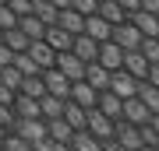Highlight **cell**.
<instances>
[{
  "instance_id": "681fc988",
  "label": "cell",
  "mask_w": 159,
  "mask_h": 151,
  "mask_svg": "<svg viewBox=\"0 0 159 151\" xmlns=\"http://www.w3.org/2000/svg\"><path fill=\"white\" fill-rule=\"evenodd\" d=\"M0 42H4V28H0Z\"/></svg>"
},
{
  "instance_id": "c3c4849f",
  "label": "cell",
  "mask_w": 159,
  "mask_h": 151,
  "mask_svg": "<svg viewBox=\"0 0 159 151\" xmlns=\"http://www.w3.org/2000/svg\"><path fill=\"white\" fill-rule=\"evenodd\" d=\"M7 134H11V130H7V127H0V144H4V137H7Z\"/></svg>"
},
{
  "instance_id": "30bf717a",
  "label": "cell",
  "mask_w": 159,
  "mask_h": 151,
  "mask_svg": "<svg viewBox=\"0 0 159 151\" xmlns=\"http://www.w3.org/2000/svg\"><path fill=\"white\" fill-rule=\"evenodd\" d=\"M96 63H102L106 70H120V67H124V49H120L113 39L99 42V60H96Z\"/></svg>"
},
{
  "instance_id": "d6986e66",
  "label": "cell",
  "mask_w": 159,
  "mask_h": 151,
  "mask_svg": "<svg viewBox=\"0 0 159 151\" xmlns=\"http://www.w3.org/2000/svg\"><path fill=\"white\" fill-rule=\"evenodd\" d=\"M85 35H92V39H96V42H106L110 35H113V25H110L106 18L92 14V18H85Z\"/></svg>"
},
{
  "instance_id": "3957f363",
  "label": "cell",
  "mask_w": 159,
  "mask_h": 151,
  "mask_svg": "<svg viewBox=\"0 0 159 151\" xmlns=\"http://www.w3.org/2000/svg\"><path fill=\"white\" fill-rule=\"evenodd\" d=\"M11 134L25 137L29 144H39V141H46V137H50V134H46V120H14Z\"/></svg>"
},
{
  "instance_id": "74e56055",
  "label": "cell",
  "mask_w": 159,
  "mask_h": 151,
  "mask_svg": "<svg viewBox=\"0 0 159 151\" xmlns=\"http://www.w3.org/2000/svg\"><path fill=\"white\" fill-rule=\"evenodd\" d=\"M14 120H18V116H14V109L0 102V127H7V130H11V127H14Z\"/></svg>"
},
{
  "instance_id": "4316f807",
  "label": "cell",
  "mask_w": 159,
  "mask_h": 151,
  "mask_svg": "<svg viewBox=\"0 0 159 151\" xmlns=\"http://www.w3.org/2000/svg\"><path fill=\"white\" fill-rule=\"evenodd\" d=\"M39 109H43V120H57V116H64V99L46 91V95L39 99Z\"/></svg>"
},
{
  "instance_id": "83f0119b",
  "label": "cell",
  "mask_w": 159,
  "mask_h": 151,
  "mask_svg": "<svg viewBox=\"0 0 159 151\" xmlns=\"http://www.w3.org/2000/svg\"><path fill=\"white\" fill-rule=\"evenodd\" d=\"M18 28H21V32L29 35L32 42H35V39H43V32H46V25H43L35 14H25V18H18Z\"/></svg>"
},
{
  "instance_id": "f35d334b",
  "label": "cell",
  "mask_w": 159,
  "mask_h": 151,
  "mask_svg": "<svg viewBox=\"0 0 159 151\" xmlns=\"http://www.w3.org/2000/svg\"><path fill=\"white\" fill-rule=\"evenodd\" d=\"M14 63V49H7L4 42H0V67H11Z\"/></svg>"
},
{
  "instance_id": "e575fe53",
  "label": "cell",
  "mask_w": 159,
  "mask_h": 151,
  "mask_svg": "<svg viewBox=\"0 0 159 151\" xmlns=\"http://www.w3.org/2000/svg\"><path fill=\"white\" fill-rule=\"evenodd\" d=\"M71 7H74V11H78V14L92 18V14L99 11V0H71Z\"/></svg>"
},
{
  "instance_id": "4fadbf2b",
  "label": "cell",
  "mask_w": 159,
  "mask_h": 151,
  "mask_svg": "<svg viewBox=\"0 0 159 151\" xmlns=\"http://www.w3.org/2000/svg\"><path fill=\"white\" fill-rule=\"evenodd\" d=\"M71 53L78 56L81 63H92V60H99V42L92 39V35H74V46H71Z\"/></svg>"
},
{
  "instance_id": "9c48e42d",
  "label": "cell",
  "mask_w": 159,
  "mask_h": 151,
  "mask_svg": "<svg viewBox=\"0 0 159 151\" xmlns=\"http://www.w3.org/2000/svg\"><path fill=\"white\" fill-rule=\"evenodd\" d=\"M43 42L50 46V49H57V53H67L71 46H74V35L67 32V28H60V25H50L43 32Z\"/></svg>"
},
{
  "instance_id": "ffe728a7",
  "label": "cell",
  "mask_w": 159,
  "mask_h": 151,
  "mask_svg": "<svg viewBox=\"0 0 159 151\" xmlns=\"http://www.w3.org/2000/svg\"><path fill=\"white\" fill-rule=\"evenodd\" d=\"M67 148H71V151H102V141L92 137L89 130H74L71 141H67Z\"/></svg>"
},
{
  "instance_id": "2e32d148",
  "label": "cell",
  "mask_w": 159,
  "mask_h": 151,
  "mask_svg": "<svg viewBox=\"0 0 159 151\" xmlns=\"http://www.w3.org/2000/svg\"><path fill=\"white\" fill-rule=\"evenodd\" d=\"M14 116L18 120H43V109H39V99H29V95H21L18 91V99H14Z\"/></svg>"
},
{
  "instance_id": "836d02e7",
  "label": "cell",
  "mask_w": 159,
  "mask_h": 151,
  "mask_svg": "<svg viewBox=\"0 0 159 151\" xmlns=\"http://www.w3.org/2000/svg\"><path fill=\"white\" fill-rule=\"evenodd\" d=\"M4 151H32V144L25 137H18V134H7L4 137Z\"/></svg>"
},
{
  "instance_id": "7c38bea8",
  "label": "cell",
  "mask_w": 159,
  "mask_h": 151,
  "mask_svg": "<svg viewBox=\"0 0 159 151\" xmlns=\"http://www.w3.org/2000/svg\"><path fill=\"white\" fill-rule=\"evenodd\" d=\"M148 67H152V63L145 60V53H142V49H124V67H120V70H127L131 78L145 81V74H148Z\"/></svg>"
},
{
  "instance_id": "f5cc1de1",
  "label": "cell",
  "mask_w": 159,
  "mask_h": 151,
  "mask_svg": "<svg viewBox=\"0 0 159 151\" xmlns=\"http://www.w3.org/2000/svg\"><path fill=\"white\" fill-rule=\"evenodd\" d=\"M0 70H4V67H0Z\"/></svg>"
},
{
  "instance_id": "9a60e30c",
  "label": "cell",
  "mask_w": 159,
  "mask_h": 151,
  "mask_svg": "<svg viewBox=\"0 0 159 151\" xmlns=\"http://www.w3.org/2000/svg\"><path fill=\"white\" fill-rule=\"evenodd\" d=\"M96 109L102 112V116H110V120H120L124 116V99H117L113 91H99V102H96Z\"/></svg>"
},
{
  "instance_id": "cb8c5ba5",
  "label": "cell",
  "mask_w": 159,
  "mask_h": 151,
  "mask_svg": "<svg viewBox=\"0 0 159 151\" xmlns=\"http://www.w3.org/2000/svg\"><path fill=\"white\" fill-rule=\"evenodd\" d=\"M99 18H106L110 25H120V21H127V11L117 4V0H99V11H96Z\"/></svg>"
},
{
  "instance_id": "8d00e7d4",
  "label": "cell",
  "mask_w": 159,
  "mask_h": 151,
  "mask_svg": "<svg viewBox=\"0 0 159 151\" xmlns=\"http://www.w3.org/2000/svg\"><path fill=\"white\" fill-rule=\"evenodd\" d=\"M7 7L18 14V18H25V14H32V0H7Z\"/></svg>"
},
{
  "instance_id": "484cf974",
  "label": "cell",
  "mask_w": 159,
  "mask_h": 151,
  "mask_svg": "<svg viewBox=\"0 0 159 151\" xmlns=\"http://www.w3.org/2000/svg\"><path fill=\"white\" fill-rule=\"evenodd\" d=\"M4 46H7V49H14V53H25V49L32 46V39L21 32V28H7V32H4Z\"/></svg>"
},
{
  "instance_id": "b9f144b4",
  "label": "cell",
  "mask_w": 159,
  "mask_h": 151,
  "mask_svg": "<svg viewBox=\"0 0 159 151\" xmlns=\"http://www.w3.org/2000/svg\"><path fill=\"white\" fill-rule=\"evenodd\" d=\"M138 11H148V14H159V0H142Z\"/></svg>"
},
{
  "instance_id": "1f68e13d",
  "label": "cell",
  "mask_w": 159,
  "mask_h": 151,
  "mask_svg": "<svg viewBox=\"0 0 159 151\" xmlns=\"http://www.w3.org/2000/svg\"><path fill=\"white\" fill-rule=\"evenodd\" d=\"M14 67L21 70L25 78H32V74H43V70H39V63H35L29 53H14Z\"/></svg>"
},
{
  "instance_id": "5b68a950",
  "label": "cell",
  "mask_w": 159,
  "mask_h": 151,
  "mask_svg": "<svg viewBox=\"0 0 159 151\" xmlns=\"http://www.w3.org/2000/svg\"><path fill=\"white\" fill-rule=\"evenodd\" d=\"M110 39H113V42L120 46V49H138L145 35L138 32V28L131 25V21H120V25H113V35H110Z\"/></svg>"
},
{
  "instance_id": "7dc6e473",
  "label": "cell",
  "mask_w": 159,
  "mask_h": 151,
  "mask_svg": "<svg viewBox=\"0 0 159 151\" xmlns=\"http://www.w3.org/2000/svg\"><path fill=\"white\" fill-rule=\"evenodd\" d=\"M138 151H159V144H142Z\"/></svg>"
},
{
  "instance_id": "f546056e",
  "label": "cell",
  "mask_w": 159,
  "mask_h": 151,
  "mask_svg": "<svg viewBox=\"0 0 159 151\" xmlns=\"http://www.w3.org/2000/svg\"><path fill=\"white\" fill-rule=\"evenodd\" d=\"M138 99H142L152 112H159V88H152L148 81H138Z\"/></svg>"
},
{
  "instance_id": "7402d4cb",
  "label": "cell",
  "mask_w": 159,
  "mask_h": 151,
  "mask_svg": "<svg viewBox=\"0 0 159 151\" xmlns=\"http://www.w3.org/2000/svg\"><path fill=\"white\" fill-rule=\"evenodd\" d=\"M57 25H60V28H67L71 35H81V32H85V14H78L74 7H64L60 18H57Z\"/></svg>"
},
{
  "instance_id": "6da1fadb",
  "label": "cell",
  "mask_w": 159,
  "mask_h": 151,
  "mask_svg": "<svg viewBox=\"0 0 159 151\" xmlns=\"http://www.w3.org/2000/svg\"><path fill=\"white\" fill-rule=\"evenodd\" d=\"M89 134L92 137H99L102 144H110V141L117 137V120H110V116H102L99 109H89Z\"/></svg>"
},
{
  "instance_id": "ac0fdd59",
  "label": "cell",
  "mask_w": 159,
  "mask_h": 151,
  "mask_svg": "<svg viewBox=\"0 0 159 151\" xmlns=\"http://www.w3.org/2000/svg\"><path fill=\"white\" fill-rule=\"evenodd\" d=\"M110 78H113V70H106L102 63H96V60L85 63V81H89L96 91H106V88H110Z\"/></svg>"
},
{
  "instance_id": "bcb514c9",
  "label": "cell",
  "mask_w": 159,
  "mask_h": 151,
  "mask_svg": "<svg viewBox=\"0 0 159 151\" xmlns=\"http://www.w3.org/2000/svg\"><path fill=\"white\" fill-rule=\"evenodd\" d=\"M148 127H152L156 134H159V112H152V120H148Z\"/></svg>"
},
{
  "instance_id": "e0dca14e",
  "label": "cell",
  "mask_w": 159,
  "mask_h": 151,
  "mask_svg": "<svg viewBox=\"0 0 159 151\" xmlns=\"http://www.w3.org/2000/svg\"><path fill=\"white\" fill-rule=\"evenodd\" d=\"M25 53H29L32 60L39 63V70H50L53 63H57V49H50V46H46L43 39H35V42H32V46H29Z\"/></svg>"
},
{
  "instance_id": "ee69618b",
  "label": "cell",
  "mask_w": 159,
  "mask_h": 151,
  "mask_svg": "<svg viewBox=\"0 0 159 151\" xmlns=\"http://www.w3.org/2000/svg\"><path fill=\"white\" fill-rule=\"evenodd\" d=\"M102 151H127V148H120L117 141H110V144H102Z\"/></svg>"
},
{
  "instance_id": "4dcf8cb0",
  "label": "cell",
  "mask_w": 159,
  "mask_h": 151,
  "mask_svg": "<svg viewBox=\"0 0 159 151\" xmlns=\"http://www.w3.org/2000/svg\"><path fill=\"white\" fill-rule=\"evenodd\" d=\"M21 81H25V74L18 70L14 63H11V67H4V70H0V84H7L11 91H21Z\"/></svg>"
},
{
  "instance_id": "8fae6325",
  "label": "cell",
  "mask_w": 159,
  "mask_h": 151,
  "mask_svg": "<svg viewBox=\"0 0 159 151\" xmlns=\"http://www.w3.org/2000/svg\"><path fill=\"white\" fill-rule=\"evenodd\" d=\"M113 141L120 148H127V151H138L145 144V141H142V127H131V123H124V120H117V137Z\"/></svg>"
},
{
  "instance_id": "52a82bcc",
  "label": "cell",
  "mask_w": 159,
  "mask_h": 151,
  "mask_svg": "<svg viewBox=\"0 0 159 151\" xmlns=\"http://www.w3.org/2000/svg\"><path fill=\"white\" fill-rule=\"evenodd\" d=\"M110 91H113L117 99H134V95H138V78H131L127 70H113V78H110Z\"/></svg>"
},
{
  "instance_id": "d6a6232c",
  "label": "cell",
  "mask_w": 159,
  "mask_h": 151,
  "mask_svg": "<svg viewBox=\"0 0 159 151\" xmlns=\"http://www.w3.org/2000/svg\"><path fill=\"white\" fill-rule=\"evenodd\" d=\"M138 49L145 53L148 63H156V67H159V39H142V46H138Z\"/></svg>"
},
{
  "instance_id": "277c9868",
  "label": "cell",
  "mask_w": 159,
  "mask_h": 151,
  "mask_svg": "<svg viewBox=\"0 0 159 151\" xmlns=\"http://www.w3.org/2000/svg\"><path fill=\"white\" fill-rule=\"evenodd\" d=\"M53 67H57L71 84H74V81H85V63H81L71 49H67V53H57V63H53Z\"/></svg>"
},
{
  "instance_id": "ab89813d",
  "label": "cell",
  "mask_w": 159,
  "mask_h": 151,
  "mask_svg": "<svg viewBox=\"0 0 159 151\" xmlns=\"http://www.w3.org/2000/svg\"><path fill=\"white\" fill-rule=\"evenodd\" d=\"M14 99H18V91H11L7 84H0V102L4 106H14Z\"/></svg>"
},
{
  "instance_id": "d590c367",
  "label": "cell",
  "mask_w": 159,
  "mask_h": 151,
  "mask_svg": "<svg viewBox=\"0 0 159 151\" xmlns=\"http://www.w3.org/2000/svg\"><path fill=\"white\" fill-rule=\"evenodd\" d=\"M0 28H4V32H7V28H18V14L7 4H0Z\"/></svg>"
},
{
  "instance_id": "f907efd6",
  "label": "cell",
  "mask_w": 159,
  "mask_h": 151,
  "mask_svg": "<svg viewBox=\"0 0 159 151\" xmlns=\"http://www.w3.org/2000/svg\"><path fill=\"white\" fill-rule=\"evenodd\" d=\"M0 4H7V0H0Z\"/></svg>"
},
{
  "instance_id": "f1b7e54d",
  "label": "cell",
  "mask_w": 159,
  "mask_h": 151,
  "mask_svg": "<svg viewBox=\"0 0 159 151\" xmlns=\"http://www.w3.org/2000/svg\"><path fill=\"white\" fill-rule=\"evenodd\" d=\"M21 95H29V99H43V95H46L43 74H32V78H25V81H21Z\"/></svg>"
},
{
  "instance_id": "7bdbcfd3",
  "label": "cell",
  "mask_w": 159,
  "mask_h": 151,
  "mask_svg": "<svg viewBox=\"0 0 159 151\" xmlns=\"http://www.w3.org/2000/svg\"><path fill=\"white\" fill-rule=\"evenodd\" d=\"M117 4H120V7H124V11L131 14V11H138V7H142V0H117Z\"/></svg>"
},
{
  "instance_id": "f6af8a7d",
  "label": "cell",
  "mask_w": 159,
  "mask_h": 151,
  "mask_svg": "<svg viewBox=\"0 0 159 151\" xmlns=\"http://www.w3.org/2000/svg\"><path fill=\"white\" fill-rule=\"evenodd\" d=\"M53 7H57V11H64V7H71V0H50Z\"/></svg>"
},
{
  "instance_id": "5bb4252c",
  "label": "cell",
  "mask_w": 159,
  "mask_h": 151,
  "mask_svg": "<svg viewBox=\"0 0 159 151\" xmlns=\"http://www.w3.org/2000/svg\"><path fill=\"white\" fill-rule=\"evenodd\" d=\"M71 102H78L81 109H96V102H99V91L92 88L89 81H74V84H71Z\"/></svg>"
},
{
  "instance_id": "603a6c76",
  "label": "cell",
  "mask_w": 159,
  "mask_h": 151,
  "mask_svg": "<svg viewBox=\"0 0 159 151\" xmlns=\"http://www.w3.org/2000/svg\"><path fill=\"white\" fill-rule=\"evenodd\" d=\"M46 134H50V141H57V144H67L74 130H71V123L64 116H57V120H46Z\"/></svg>"
},
{
  "instance_id": "60d3db41",
  "label": "cell",
  "mask_w": 159,
  "mask_h": 151,
  "mask_svg": "<svg viewBox=\"0 0 159 151\" xmlns=\"http://www.w3.org/2000/svg\"><path fill=\"white\" fill-rule=\"evenodd\" d=\"M145 81L152 84V88H159V67H156V63H152V67H148V74H145Z\"/></svg>"
},
{
  "instance_id": "8992f818",
  "label": "cell",
  "mask_w": 159,
  "mask_h": 151,
  "mask_svg": "<svg viewBox=\"0 0 159 151\" xmlns=\"http://www.w3.org/2000/svg\"><path fill=\"white\" fill-rule=\"evenodd\" d=\"M43 84H46V91H50V95H57V99H64V102L71 99V81L64 78V74H60L57 67L43 70Z\"/></svg>"
},
{
  "instance_id": "d4e9b609",
  "label": "cell",
  "mask_w": 159,
  "mask_h": 151,
  "mask_svg": "<svg viewBox=\"0 0 159 151\" xmlns=\"http://www.w3.org/2000/svg\"><path fill=\"white\" fill-rule=\"evenodd\" d=\"M32 14L39 18L46 28H50V25H57V18H60V11L50 4V0H32Z\"/></svg>"
},
{
  "instance_id": "44dd1931",
  "label": "cell",
  "mask_w": 159,
  "mask_h": 151,
  "mask_svg": "<svg viewBox=\"0 0 159 151\" xmlns=\"http://www.w3.org/2000/svg\"><path fill=\"white\" fill-rule=\"evenodd\" d=\"M64 120H67V123H71V130H85L89 127V109H81L78 106V102H64Z\"/></svg>"
},
{
  "instance_id": "7a4b0ae2",
  "label": "cell",
  "mask_w": 159,
  "mask_h": 151,
  "mask_svg": "<svg viewBox=\"0 0 159 151\" xmlns=\"http://www.w3.org/2000/svg\"><path fill=\"white\" fill-rule=\"evenodd\" d=\"M120 120H124V123H131V127H148L152 109H148L138 95H134V99H124V116H120Z\"/></svg>"
},
{
  "instance_id": "816d5d0a",
  "label": "cell",
  "mask_w": 159,
  "mask_h": 151,
  "mask_svg": "<svg viewBox=\"0 0 159 151\" xmlns=\"http://www.w3.org/2000/svg\"><path fill=\"white\" fill-rule=\"evenodd\" d=\"M0 151H4V144H0Z\"/></svg>"
},
{
  "instance_id": "ba28073f",
  "label": "cell",
  "mask_w": 159,
  "mask_h": 151,
  "mask_svg": "<svg viewBox=\"0 0 159 151\" xmlns=\"http://www.w3.org/2000/svg\"><path fill=\"white\" fill-rule=\"evenodd\" d=\"M127 21L145 35V39H159V14H148V11H131Z\"/></svg>"
}]
</instances>
